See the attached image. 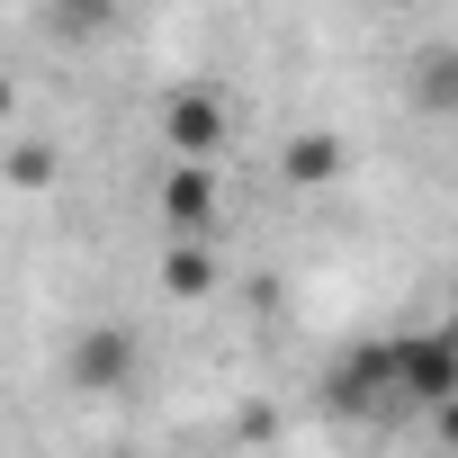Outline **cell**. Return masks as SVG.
<instances>
[{"instance_id": "1", "label": "cell", "mask_w": 458, "mask_h": 458, "mask_svg": "<svg viewBox=\"0 0 458 458\" xmlns=\"http://www.w3.org/2000/svg\"><path fill=\"white\" fill-rule=\"evenodd\" d=\"M386 360H395V404H440V395H458V324H440V333H404V342H386Z\"/></svg>"}, {"instance_id": "2", "label": "cell", "mask_w": 458, "mask_h": 458, "mask_svg": "<svg viewBox=\"0 0 458 458\" xmlns=\"http://www.w3.org/2000/svg\"><path fill=\"white\" fill-rule=\"evenodd\" d=\"M216 216H225L216 162H189V153H171V171H162V225H171V234H207V243H216Z\"/></svg>"}, {"instance_id": "3", "label": "cell", "mask_w": 458, "mask_h": 458, "mask_svg": "<svg viewBox=\"0 0 458 458\" xmlns=\"http://www.w3.org/2000/svg\"><path fill=\"white\" fill-rule=\"evenodd\" d=\"M225 135H234V108H225L216 90H180V99L162 108V144H171V153H189V162H216V153H225Z\"/></svg>"}, {"instance_id": "4", "label": "cell", "mask_w": 458, "mask_h": 458, "mask_svg": "<svg viewBox=\"0 0 458 458\" xmlns=\"http://www.w3.org/2000/svg\"><path fill=\"white\" fill-rule=\"evenodd\" d=\"M135 369H144V342H135L126 324H90V333L72 342V386H90V395L135 386Z\"/></svg>"}, {"instance_id": "5", "label": "cell", "mask_w": 458, "mask_h": 458, "mask_svg": "<svg viewBox=\"0 0 458 458\" xmlns=\"http://www.w3.org/2000/svg\"><path fill=\"white\" fill-rule=\"evenodd\" d=\"M333 404H342V413H386V404H395V360H386V342H360V351L333 360Z\"/></svg>"}, {"instance_id": "6", "label": "cell", "mask_w": 458, "mask_h": 458, "mask_svg": "<svg viewBox=\"0 0 458 458\" xmlns=\"http://www.w3.org/2000/svg\"><path fill=\"white\" fill-rule=\"evenodd\" d=\"M279 180H288V189H324V180H342V135H333V126H306V135H288V153H279Z\"/></svg>"}, {"instance_id": "7", "label": "cell", "mask_w": 458, "mask_h": 458, "mask_svg": "<svg viewBox=\"0 0 458 458\" xmlns=\"http://www.w3.org/2000/svg\"><path fill=\"white\" fill-rule=\"evenodd\" d=\"M162 288L189 306V297H216V252H207V234H171V252H162Z\"/></svg>"}, {"instance_id": "8", "label": "cell", "mask_w": 458, "mask_h": 458, "mask_svg": "<svg viewBox=\"0 0 458 458\" xmlns=\"http://www.w3.org/2000/svg\"><path fill=\"white\" fill-rule=\"evenodd\" d=\"M404 81H413V108H431V117H458V55H449V46H422Z\"/></svg>"}, {"instance_id": "9", "label": "cell", "mask_w": 458, "mask_h": 458, "mask_svg": "<svg viewBox=\"0 0 458 458\" xmlns=\"http://www.w3.org/2000/svg\"><path fill=\"white\" fill-rule=\"evenodd\" d=\"M46 28H55L64 46H99V37L117 28V0H46Z\"/></svg>"}, {"instance_id": "10", "label": "cell", "mask_w": 458, "mask_h": 458, "mask_svg": "<svg viewBox=\"0 0 458 458\" xmlns=\"http://www.w3.org/2000/svg\"><path fill=\"white\" fill-rule=\"evenodd\" d=\"M10 180H19V189H46V180H55V144H19V153H10Z\"/></svg>"}, {"instance_id": "11", "label": "cell", "mask_w": 458, "mask_h": 458, "mask_svg": "<svg viewBox=\"0 0 458 458\" xmlns=\"http://www.w3.org/2000/svg\"><path fill=\"white\" fill-rule=\"evenodd\" d=\"M431 413H440V440H449V449H458V395H440V404H431Z\"/></svg>"}, {"instance_id": "12", "label": "cell", "mask_w": 458, "mask_h": 458, "mask_svg": "<svg viewBox=\"0 0 458 458\" xmlns=\"http://www.w3.org/2000/svg\"><path fill=\"white\" fill-rule=\"evenodd\" d=\"M10 108H19V81H10V72H0V126H10Z\"/></svg>"}, {"instance_id": "13", "label": "cell", "mask_w": 458, "mask_h": 458, "mask_svg": "<svg viewBox=\"0 0 458 458\" xmlns=\"http://www.w3.org/2000/svg\"><path fill=\"white\" fill-rule=\"evenodd\" d=\"M449 324H458V279H449Z\"/></svg>"}]
</instances>
